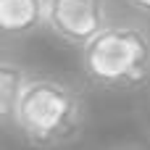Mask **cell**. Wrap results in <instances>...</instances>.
<instances>
[{
	"label": "cell",
	"instance_id": "1",
	"mask_svg": "<svg viewBox=\"0 0 150 150\" xmlns=\"http://www.w3.org/2000/svg\"><path fill=\"white\" fill-rule=\"evenodd\" d=\"M8 127L37 150H58L76 142L87 127V100L79 87L53 74H32Z\"/></svg>",
	"mask_w": 150,
	"mask_h": 150
},
{
	"label": "cell",
	"instance_id": "2",
	"mask_svg": "<svg viewBox=\"0 0 150 150\" xmlns=\"http://www.w3.org/2000/svg\"><path fill=\"white\" fill-rule=\"evenodd\" d=\"M84 76L108 92H132L150 82V29L137 21H111L82 47Z\"/></svg>",
	"mask_w": 150,
	"mask_h": 150
},
{
	"label": "cell",
	"instance_id": "3",
	"mask_svg": "<svg viewBox=\"0 0 150 150\" xmlns=\"http://www.w3.org/2000/svg\"><path fill=\"white\" fill-rule=\"evenodd\" d=\"M111 24L108 0H47L45 29L76 47H84Z\"/></svg>",
	"mask_w": 150,
	"mask_h": 150
},
{
	"label": "cell",
	"instance_id": "4",
	"mask_svg": "<svg viewBox=\"0 0 150 150\" xmlns=\"http://www.w3.org/2000/svg\"><path fill=\"white\" fill-rule=\"evenodd\" d=\"M47 24V0H0V26L8 40L29 37Z\"/></svg>",
	"mask_w": 150,
	"mask_h": 150
},
{
	"label": "cell",
	"instance_id": "5",
	"mask_svg": "<svg viewBox=\"0 0 150 150\" xmlns=\"http://www.w3.org/2000/svg\"><path fill=\"white\" fill-rule=\"evenodd\" d=\"M29 79H32V71L24 63L13 61V58H3V66H0V111H3L5 124H8V119H11Z\"/></svg>",
	"mask_w": 150,
	"mask_h": 150
},
{
	"label": "cell",
	"instance_id": "6",
	"mask_svg": "<svg viewBox=\"0 0 150 150\" xmlns=\"http://www.w3.org/2000/svg\"><path fill=\"white\" fill-rule=\"evenodd\" d=\"M129 8H134L137 13H145V16H150V0H124Z\"/></svg>",
	"mask_w": 150,
	"mask_h": 150
}]
</instances>
